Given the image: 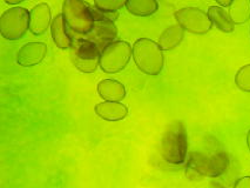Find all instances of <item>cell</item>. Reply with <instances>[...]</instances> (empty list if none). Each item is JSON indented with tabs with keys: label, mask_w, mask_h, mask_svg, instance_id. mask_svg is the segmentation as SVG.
<instances>
[{
	"label": "cell",
	"mask_w": 250,
	"mask_h": 188,
	"mask_svg": "<svg viewBox=\"0 0 250 188\" xmlns=\"http://www.w3.org/2000/svg\"><path fill=\"white\" fill-rule=\"evenodd\" d=\"M247 146H248V149L250 152V129L248 131V133H247Z\"/></svg>",
	"instance_id": "d4e9b609"
},
{
	"label": "cell",
	"mask_w": 250,
	"mask_h": 188,
	"mask_svg": "<svg viewBox=\"0 0 250 188\" xmlns=\"http://www.w3.org/2000/svg\"><path fill=\"white\" fill-rule=\"evenodd\" d=\"M209 188H226V187L223 186V185L221 184V182L213 180V181L210 182V186H209Z\"/></svg>",
	"instance_id": "603a6c76"
},
{
	"label": "cell",
	"mask_w": 250,
	"mask_h": 188,
	"mask_svg": "<svg viewBox=\"0 0 250 188\" xmlns=\"http://www.w3.org/2000/svg\"><path fill=\"white\" fill-rule=\"evenodd\" d=\"M187 174L199 178H219L229 168V158L225 152L206 154L191 152L187 159Z\"/></svg>",
	"instance_id": "7a4b0ae2"
},
{
	"label": "cell",
	"mask_w": 250,
	"mask_h": 188,
	"mask_svg": "<svg viewBox=\"0 0 250 188\" xmlns=\"http://www.w3.org/2000/svg\"><path fill=\"white\" fill-rule=\"evenodd\" d=\"M185 38V30L179 24L171 25L160 34L158 44L162 51H171L182 42Z\"/></svg>",
	"instance_id": "9a60e30c"
},
{
	"label": "cell",
	"mask_w": 250,
	"mask_h": 188,
	"mask_svg": "<svg viewBox=\"0 0 250 188\" xmlns=\"http://www.w3.org/2000/svg\"><path fill=\"white\" fill-rule=\"evenodd\" d=\"M174 16L183 30L193 34H206L213 28L208 13L197 7L180 8Z\"/></svg>",
	"instance_id": "9c48e42d"
},
{
	"label": "cell",
	"mask_w": 250,
	"mask_h": 188,
	"mask_svg": "<svg viewBox=\"0 0 250 188\" xmlns=\"http://www.w3.org/2000/svg\"><path fill=\"white\" fill-rule=\"evenodd\" d=\"M234 188H250V176H243L235 182Z\"/></svg>",
	"instance_id": "44dd1931"
},
{
	"label": "cell",
	"mask_w": 250,
	"mask_h": 188,
	"mask_svg": "<svg viewBox=\"0 0 250 188\" xmlns=\"http://www.w3.org/2000/svg\"><path fill=\"white\" fill-rule=\"evenodd\" d=\"M100 54L98 46L83 37H75L69 48L72 63L81 73H94L100 66Z\"/></svg>",
	"instance_id": "8992f818"
},
{
	"label": "cell",
	"mask_w": 250,
	"mask_h": 188,
	"mask_svg": "<svg viewBox=\"0 0 250 188\" xmlns=\"http://www.w3.org/2000/svg\"><path fill=\"white\" fill-rule=\"evenodd\" d=\"M133 59L139 71L147 75H159L164 69V51L149 38H140L133 44Z\"/></svg>",
	"instance_id": "3957f363"
},
{
	"label": "cell",
	"mask_w": 250,
	"mask_h": 188,
	"mask_svg": "<svg viewBox=\"0 0 250 188\" xmlns=\"http://www.w3.org/2000/svg\"><path fill=\"white\" fill-rule=\"evenodd\" d=\"M47 52L48 48L45 42H27L17 53V63L21 67H33L45 59Z\"/></svg>",
	"instance_id": "30bf717a"
},
{
	"label": "cell",
	"mask_w": 250,
	"mask_h": 188,
	"mask_svg": "<svg viewBox=\"0 0 250 188\" xmlns=\"http://www.w3.org/2000/svg\"><path fill=\"white\" fill-rule=\"evenodd\" d=\"M228 12L235 25L246 24L250 19V0H232Z\"/></svg>",
	"instance_id": "ac0fdd59"
},
{
	"label": "cell",
	"mask_w": 250,
	"mask_h": 188,
	"mask_svg": "<svg viewBox=\"0 0 250 188\" xmlns=\"http://www.w3.org/2000/svg\"><path fill=\"white\" fill-rule=\"evenodd\" d=\"M24 1L25 0H5V2H6L7 5H19Z\"/></svg>",
	"instance_id": "cb8c5ba5"
},
{
	"label": "cell",
	"mask_w": 250,
	"mask_h": 188,
	"mask_svg": "<svg viewBox=\"0 0 250 188\" xmlns=\"http://www.w3.org/2000/svg\"><path fill=\"white\" fill-rule=\"evenodd\" d=\"M95 114L107 121H120L128 115V108L121 101H101L94 108Z\"/></svg>",
	"instance_id": "4fadbf2b"
},
{
	"label": "cell",
	"mask_w": 250,
	"mask_h": 188,
	"mask_svg": "<svg viewBox=\"0 0 250 188\" xmlns=\"http://www.w3.org/2000/svg\"><path fill=\"white\" fill-rule=\"evenodd\" d=\"M51 34L54 45L59 50L65 51L71 48L74 39L72 37L71 32H69V28L67 24H66L62 13L57 14L53 18V21H52L51 25Z\"/></svg>",
	"instance_id": "7c38bea8"
},
{
	"label": "cell",
	"mask_w": 250,
	"mask_h": 188,
	"mask_svg": "<svg viewBox=\"0 0 250 188\" xmlns=\"http://www.w3.org/2000/svg\"><path fill=\"white\" fill-rule=\"evenodd\" d=\"M52 11L48 4L42 2L30 11V31L34 36H42L46 33L52 25Z\"/></svg>",
	"instance_id": "8fae6325"
},
{
	"label": "cell",
	"mask_w": 250,
	"mask_h": 188,
	"mask_svg": "<svg viewBox=\"0 0 250 188\" xmlns=\"http://www.w3.org/2000/svg\"><path fill=\"white\" fill-rule=\"evenodd\" d=\"M215 1H216L217 4L220 5V6L229 7V6H230L231 2H232V0H215Z\"/></svg>",
	"instance_id": "7402d4cb"
},
{
	"label": "cell",
	"mask_w": 250,
	"mask_h": 188,
	"mask_svg": "<svg viewBox=\"0 0 250 188\" xmlns=\"http://www.w3.org/2000/svg\"><path fill=\"white\" fill-rule=\"evenodd\" d=\"M187 129L182 121H173L166 127L160 140V155L167 164L181 165L187 161Z\"/></svg>",
	"instance_id": "6da1fadb"
},
{
	"label": "cell",
	"mask_w": 250,
	"mask_h": 188,
	"mask_svg": "<svg viewBox=\"0 0 250 188\" xmlns=\"http://www.w3.org/2000/svg\"><path fill=\"white\" fill-rule=\"evenodd\" d=\"M128 0H94V6L104 12H118Z\"/></svg>",
	"instance_id": "ffe728a7"
},
{
	"label": "cell",
	"mask_w": 250,
	"mask_h": 188,
	"mask_svg": "<svg viewBox=\"0 0 250 188\" xmlns=\"http://www.w3.org/2000/svg\"><path fill=\"white\" fill-rule=\"evenodd\" d=\"M92 12L94 16V26L88 34L83 37L94 42L101 52L107 46L114 42L118 37L115 20L119 14L118 12H104L95 6H92Z\"/></svg>",
	"instance_id": "5b68a950"
},
{
	"label": "cell",
	"mask_w": 250,
	"mask_h": 188,
	"mask_svg": "<svg viewBox=\"0 0 250 188\" xmlns=\"http://www.w3.org/2000/svg\"><path fill=\"white\" fill-rule=\"evenodd\" d=\"M98 94L106 101H122L126 98V87L114 79H104L99 82Z\"/></svg>",
	"instance_id": "5bb4252c"
},
{
	"label": "cell",
	"mask_w": 250,
	"mask_h": 188,
	"mask_svg": "<svg viewBox=\"0 0 250 188\" xmlns=\"http://www.w3.org/2000/svg\"><path fill=\"white\" fill-rule=\"evenodd\" d=\"M62 16L69 31L79 37L86 36L94 26L92 6L83 0H65L62 4Z\"/></svg>",
	"instance_id": "277c9868"
},
{
	"label": "cell",
	"mask_w": 250,
	"mask_h": 188,
	"mask_svg": "<svg viewBox=\"0 0 250 188\" xmlns=\"http://www.w3.org/2000/svg\"><path fill=\"white\" fill-rule=\"evenodd\" d=\"M30 30V12L24 7L8 8L0 17V33L6 40L21 39Z\"/></svg>",
	"instance_id": "ba28073f"
},
{
	"label": "cell",
	"mask_w": 250,
	"mask_h": 188,
	"mask_svg": "<svg viewBox=\"0 0 250 188\" xmlns=\"http://www.w3.org/2000/svg\"><path fill=\"white\" fill-rule=\"evenodd\" d=\"M235 84L241 91L250 92V63L238 69L235 75Z\"/></svg>",
	"instance_id": "d6986e66"
},
{
	"label": "cell",
	"mask_w": 250,
	"mask_h": 188,
	"mask_svg": "<svg viewBox=\"0 0 250 188\" xmlns=\"http://www.w3.org/2000/svg\"><path fill=\"white\" fill-rule=\"evenodd\" d=\"M127 11L136 17H149L158 12V0H128L126 4Z\"/></svg>",
	"instance_id": "e0dca14e"
},
{
	"label": "cell",
	"mask_w": 250,
	"mask_h": 188,
	"mask_svg": "<svg viewBox=\"0 0 250 188\" xmlns=\"http://www.w3.org/2000/svg\"><path fill=\"white\" fill-rule=\"evenodd\" d=\"M133 57V47L125 40H115L100 54V67L104 73H118L127 67Z\"/></svg>",
	"instance_id": "52a82bcc"
},
{
	"label": "cell",
	"mask_w": 250,
	"mask_h": 188,
	"mask_svg": "<svg viewBox=\"0 0 250 188\" xmlns=\"http://www.w3.org/2000/svg\"><path fill=\"white\" fill-rule=\"evenodd\" d=\"M208 16L213 25L216 26L217 30L225 33H231L235 30V24L229 16L228 11L222 6H210L208 8Z\"/></svg>",
	"instance_id": "2e32d148"
}]
</instances>
